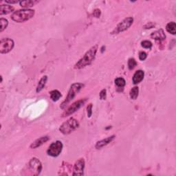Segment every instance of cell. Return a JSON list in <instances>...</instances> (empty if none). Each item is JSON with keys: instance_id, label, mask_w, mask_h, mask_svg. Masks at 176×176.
<instances>
[{"instance_id": "obj_1", "label": "cell", "mask_w": 176, "mask_h": 176, "mask_svg": "<svg viewBox=\"0 0 176 176\" xmlns=\"http://www.w3.org/2000/svg\"><path fill=\"white\" fill-rule=\"evenodd\" d=\"M98 50V45H95L89 50L84 56L74 66L75 69H82L92 63L95 59L96 53Z\"/></svg>"}, {"instance_id": "obj_2", "label": "cell", "mask_w": 176, "mask_h": 176, "mask_svg": "<svg viewBox=\"0 0 176 176\" xmlns=\"http://www.w3.org/2000/svg\"><path fill=\"white\" fill-rule=\"evenodd\" d=\"M34 15V11L32 9L19 10L12 14L11 19L17 23H21L29 20Z\"/></svg>"}, {"instance_id": "obj_3", "label": "cell", "mask_w": 176, "mask_h": 176, "mask_svg": "<svg viewBox=\"0 0 176 176\" xmlns=\"http://www.w3.org/2000/svg\"><path fill=\"white\" fill-rule=\"evenodd\" d=\"M84 87V85L83 83H74L71 85L70 90L68 91V96L66 98V100L63 101L61 105V108L64 109L68 105V103L70 102L71 101H72L75 97L76 94H77L80 90Z\"/></svg>"}, {"instance_id": "obj_4", "label": "cell", "mask_w": 176, "mask_h": 176, "mask_svg": "<svg viewBox=\"0 0 176 176\" xmlns=\"http://www.w3.org/2000/svg\"><path fill=\"white\" fill-rule=\"evenodd\" d=\"M79 127V123L77 120H76L75 118H71L66 121V122L63 123L60 126L59 128V131L63 133V134H69L76 130V129Z\"/></svg>"}, {"instance_id": "obj_5", "label": "cell", "mask_w": 176, "mask_h": 176, "mask_svg": "<svg viewBox=\"0 0 176 176\" xmlns=\"http://www.w3.org/2000/svg\"><path fill=\"white\" fill-rule=\"evenodd\" d=\"M63 147V143L61 141H56L50 145L48 150H47V153L48 155L52 156V157H57L61 153Z\"/></svg>"}, {"instance_id": "obj_6", "label": "cell", "mask_w": 176, "mask_h": 176, "mask_svg": "<svg viewBox=\"0 0 176 176\" xmlns=\"http://www.w3.org/2000/svg\"><path fill=\"white\" fill-rule=\"evenodd\" d=\"M28 170L33 175L40 174L42 170V165L39 160L36 158H32L28 163Z\"/></svg>"}, {"instance_id": "obj_7", "label": "cell", "mask_w": 176, "mask_h": 176, "mask_svg": "<svg viewBox=\"0 0 176 176\" xmlns=\"http://www.w3.org/2000/svg\"><path fill=\"white\" fill-rule=\"evenodd\" d=\"M133 17H127L123 20L120 23H119L116 28L112 32V34H118L123 32L127 30L130 28V27L133 24Z\"/></svg>"}, {"instance_id": "obj_8", "label": "cell", "mask_w": 176, "mask_h": 176, "mask_svg": "<svg viewBox=\"0 0 176 176\" xmlns=\"http://www.w3.org/2000/svg\"><path fill=\"white\" fill-rule=\"evenodd\" d=\"M14 43L12 39L10 38L2 39L0 41V53L6 54L11 52L14 48Z\"/></svg>"}, {"instance_id": "obj_9", "label": "cell", "mask_w": 176, "mask_h": 176, "mask_svg": "<svg viewBox=\"0 0 176 176\" xmlns=\"http://www.w3.org/2000/svg\"><path fill=\"white\" fill-rule=\"evenodd\" d=\"M86 101H87V98H82V99H81V100L74 103L70 107H69L68 110H67L65 112L63 113V117H66V116H70L74 112H76V111L78 110L79 109H80L81 107H82L84 104L85 103Z\"/></svg>"}, {"instance_id": "obj_10", "label": "cell", "mask_w": 176, "mask_h": 176, "mask_svg": "<svg viewBox=\"0 0 176 176\" xmlns=\"http://www.w3.org/2000/svg\"><path fill=\"white\" fill-rule=\"evenodd\" d=\"M85 168V160L83 158H81L77 160L74 166L73 175H83Z\"/></svg>"}, {"instance_id": "obj_11", "label": "cell", "mask_w": 176, "mask_h": 176, "mask_svg": "<svg viewBox=\"0 0 176 176\" xmlns=\"http://www.w3.org/2000/svg\"><path fill=\"white\" fill-rule=\"evenodd\" d=\"M114 138H115L114 135L111 136L110 137H107L105 138V139L98 141V142H96L95 147L97 149H100L103 148V147H105V146L107 145L108 144H110L111 142H112V140L114 139Z\"/></svg>"}, {"instance_id": "obj_12", "label": "cell", "mask_w": 176, "mask_h": 176, "mask_svg": "<svg viewBox=\"0 0 176 176\" xmlns=\"http://www.w3.org/2000/svg\"><path fill=\"white\" fill-rule=\"evenodd\" d=\"M50 140V138L48 136H43V137L39 138V139L36 140L34 142L32 143V145H30L31 149H36L37 147H40L43 144L46 142L47 141H48Z\"/></svg>"}, {"instance_id": "obj_13", "label": "cell", "mask_w": 176, "mask_h": 176, "mask_svg": "<svg viewBox=\"0 0 176 176\" xmlns=\"http://www.w3.org/2000/svg\"><path fill=\"white\" fill-rule=\"evenodd\" d=\"M151 37L153 39H155V40L162 41L165 39L166 35L164 30L162 29H160L151 34Z\"/></svg>"}, {"instance_id": "obj_14", "label": "cell", "mask_w": 176, "mask_h": 176, "mask_svg": "<svg viewBox=\"0 0 176 176\" xmlns=\"http://www.w3.org/2000/svg\"><path fill=\"white\" fill-rule=\"evenodd\" d=\"M145 72L142 70H139L136 71L134 75L133 76V84H138L143 80Z\"/></svg>"}, {"instance_id": "obj_15", "label": "cell", "mask_w": 176, "mask_h": 176, "mask_svg": "<svg viewBox=\"0 0 176 176\" xmlns=\"http://www.w3.org/2000/svg\"><path fill=\"white\" fill-rule=\"evenodd\" d=\"M14 7L10 5H1L0 7V14H7L14 11Z\"/></svg>"}, {"instance_id": "obj_16", "label": "cell", "mask_w": 176, "mask_h": 176, "mask_svg": "<svg viewBox=\"0 0 176 176\" xmlns=\"http://www.w3.org/2000/svg\"><path fill=\"white\" fill-rule=\"evenodd\" d=\"M37 3H39L38 1H34V0H28V1H22L20 2V5L21 7L23 8L28 9V8H30V7L34 6V5L37 4Z\"/></svg>"}, {"instance_id": "obj_17", "label": "cell", "mask_w": 176, "mask_h": 176, "mask_svg": "<svg viewBox=\"0 0 176 176\" xmlns=\"http://www.w3.org/2000/svg\"><path fill=\"white\" fill-rule=\"evenodd\" d=\"M47 80H48V76H44L41 78V80L39 81V82L38 83V85H37V92H39L41 91L45 87Z\"/></svg>"}, {"instance_id": "obj_18", "label": "cell", "mask_w": 176, "mask_h": 176, "mask_svg": "<svg viewBox=\"0 0 176 176\" xmlns=\"http://www.w3.org/2000/svg\"><path fill=\"white\" fill-rule=\"evenodd\" d=\"M176 24L174 21L170 22L168 23L167 26H166V30L168 32V33L172 34H175L176 33Z\"/></svg>"}, {"instance_id": "obj_19", "label": "cell", "mask_w": 176, "mask_h": 176, "mask_svg": "<svg viewBox=\"0 0 176 176\" xmlns=\"http://www.w3.org/2000/svg\"><path fill=\"white\" fill-rule=\"evenodd\" d=\"M50 98L53 101H57L61 97V94L58 90H53L50 92Z\"/></svg>"}, {"instance_id": "obj_20", "label": "cell", "mask_w": 176, "mask_h": 176, "mask_svg": "<svg viewBox=\"0 0 176 176\" xmlns=\"http://www.w3.org/2000/svg\"><path fill=\"white\" fill-rule=\"evenodd\" d=\"M138 93H139V89H138V87H134V88L131 89L130 92V98L133 100H136L138 96Z\"/></svg>"}, {"instance_id": "obj_21", "label": "cell", "mask_w": 176, "mask_h": 176, "mask_svg": "<svg viewBox=\"0 0 176 176\" xmlns=\"http://www.w3.org/2000/svg\"><path fill=\"white\" fill-rule=\"evenodd\" d=\"M0 24H1V27H0V32H3L5 29L7 28L8 25V21L7 19L4 18H1L0 19Z\"/></svg>"}, {"instance_id": "obj_22", "label": "cell", "mask_w": 176, "mask_h": 176, "mask_svg": "<svg viewBox=\"0 0 176 176\" xmlns=\"http://www.w3.org/2000/svg\"><path fill=\"white\" fill-rule=\"evenodd\" d=\"M115 84L119 88H123L124 86L125 85L126 82L125 80L123 78L119 77L115 79Z\"/></svg>"}, {"instance_id": "obj_23", "label": "cell", "mask_w": 176, "mask_h": 176, "mask_svg": "<svg viewBox=\"0 0 176 176\" xmlns=\"http://www.w3.org/2000/svg\"><path fill=\"white\" fill-rule=\"evenodd\" d=\"M137 65V62L134 59L131 58L128 61V68L130 70H133V68Z\"/></svg>"}, {"instance_id": "obj_24", "label": "cell", "mask_w": 176, "mask_h": 176, "mask_svg": "<svg viewBox=\"0 0 176 176\" xmlns=\"http://www.w3.org/2000/svg\"><path fill=\"white\" fill-rule=\"evenodd\" d=\"M141 46H142L143 48L150 49L152 47V43L149 41H143L141 42Z\"/></svg>"}, {"instance_id": "obj_25", "label": "cell", "mask_w": 176, "mask_h": 176, "mask_svg": "<svg viewBox=\"0 0 176 176\" xmlns=\"http://www.w3.org/2000/svg\"><path fill=\"white\" fill-rule=\"evenodd\" d=\"M147 57V54L145 52H140L139 53V59L140 61H145Z\"/></svg>"}, {"instance_id": "obj_26", "label": "cell", "mask_w": 176, "mask_h": 176, "mask_svg": "<svg viewBox=\"0 0 176 176\" xmlns=\"http://www.w3.org/2000/svg\"><path fill=\"white\" fill-rule=\"evenodd\" d=\"M87 110H88V116L90 118L92 114V104L90 103L87 107Z\"/></svg>"}, {"instance_id": "obj_27", "label": "cell", "mask_w": 176, "mask_h": 176, "mask_svg": "<svg viewBox=\"0 0 176 176\" xmlns=\"http://www.w3.org/2000/svg\"><path fill=\"white\" fill-rule=\"evenodd\" d=\"M106 96H107V91L106 90L104 89V90H103L100 92V98L101 99V100H105Z\"/></svg>"}, {"instance_id": "obj_28", "label": "cell", "mask_w": 176, "mask_h": 176, "mask_svg": "<svg viewBox=\"0 0 176 176\" xmlns=\"http://www.w3.org/2000/svg\"><path fill=\"white\" fill-rule=\"evenodd\" d=\"M101 11L99 9H96L95 11H94V17H100V15H101Z\"/></svg>"}, {"instance_id": "obj_29", "label": "cell", "mask_w": 176, "mask_h": 176, "mask_svg": "<svg viewBox=\"0 0 176 176\" xmlns=\"http://www.w3.org/2000/svg\"><path fill=\"white\" fill-rule=\"evenodd\" d=\"M6 3H8V4H16L18 2V1H8V0H6Z\"/></svg>"}]
</instances>
